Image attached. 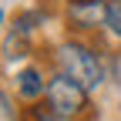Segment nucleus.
<instances>
[{
  "mask_svg": "<svg viewBox=\"0 0 121 121\" xmlns=\"http://www.w3.org/2000/svg\"><path fill=\"white\" fill-rule=\"evenodd\" d=\"M47 108L57 118H74L87 108V91L78 81H71L67 74H54L47 81Z\"/></svg>",
  "mask_w": 121,
  "mask_h": 121,
  "instance_id": "2",
  "label": "nucleus"
},
{
  "mask_svg": "<svg viewBox=\"0 0 121 121\" xmlns=\"http://www.w3.org/2000/svg\"><path fill=\"white\" fill-rule=\"evenodd\" d=\"M67 4H87V0H67Z\"/></svg>",
  "mask_w": 121,
  "mask_h": 121,
  "instance_id": "9",
  "label": "nucleus"
},
{
  "mask_svg": "<svg viewBox=\"0 0 121 121\" xmlns=\"http://www.w3.org/2000/svg\"><path fill=\"white\" fill-rule=\"evenodd\" d=\"M27 34L30 30H24V27H17L13 24V30L7 34V44H4V54L13 60V57H27V51H30V40H27Z\"/></svg>",
  "mask_w": 121,
  "mask_h": 121,
  "instance_id": "5",
  "label": "nucleus"
},
{
  "mask_svg": "<svg viewBox=\"0 0 121 121\" xmlns=\"http://www.w3.org/2000/svg\"><path fill=\"white\" fill-rule=\"evenodd\" d=\"M0 121H13V104L4 94V87H0Z\"/></svg>",
  "mask_w": 121,
  "mask_h": 121,
  "instance_id": "7",
  "label": "nucleus"
},
{
  "mask_svg": "<svg viewBox=\"0 0 121 121\" xmlns=\"http://www.w3.org/2000/svg\"><path fill=\"white\" fill-rule=\"evenodd\" d=\"M57 67H60V74H67L71 81H78L84 91H98L104 84V64H101V57L91 51L87 44L64 40L57 47Z\"/></svg>",
  "mask_w": 121,
  "mask_h": 121,
  "instance_id": "1",
  "label": "nucleus"
},
{
  "mask_svg": "<svg viewBox=\"0 0 121 121\" xmlns=\"http://www.w3.org/2000/svg\"><path fill=\"white\" fill-rule=\"evenodd\" d=\"M17 91H20V98H40L44 91H47V84H44V74L37 71V67H24L20 74H17Z\"/></svg>",
  "mask_w": 121,
  "mask_h": 121,
  "instance_id": "4",
  "label": "nucleus"
},
{
  "mask_svg": "<svg viewBox=\"0 0 121 121\" xmlns=\"http://www.w3.org/2000/svg\"><path fill=\"white\" fill-rule=\"evenodd\" d=\"M0 27H4V7H0Z\"/></svg>",
  "mask_w": 121,
  "mask_h": 121,
  "instance_id": "10",
  "label": "nucleus"
},
{
  "mask_svg": "<svg viewBox=\"0 0 121 121\" xmlns=\"http://www.w3.org/2000/svg\"><path fill=\"white\" fill-rule=\"evenodd\" d=\"M37 121H64V118H57V114H37Z\"/></svg>",
  "mask_w": 121,
  "mask_h": 121,
  "instance_id": "8",
  "label": "nucleus"
},
{
  "mask_svg": "<svg viewBox=\"0 0 121 121\" xmlns=\"http://www.w3.org/2000/svg\"><path fill=\"white\" fill-rule=\"evenodd\" d=\"M104 27L114 37H121V0H108V13H104Z\"/></svg>",
  "mask_w": 121,
  "mask_h": 121,
  "instance_id": "6",
  "label": "nucleus"
},
{
  "mask_svg": "<svg viewBox=\"0 0 121 121\" xmlns=\"http://www.w3.org/2000/svg\"><path fill=\"white\" fill-rule=\"evenodd\" d=\"M104 13H108V4H104V0H87V4H71V20L78 24V27H84V30H91V27L104 24Z\"/></svg>",
  "mask_w": 121,
  "mask_h": 121,
  "instance_id": "3",
  "label": "nucleus"
}]
</instances>
